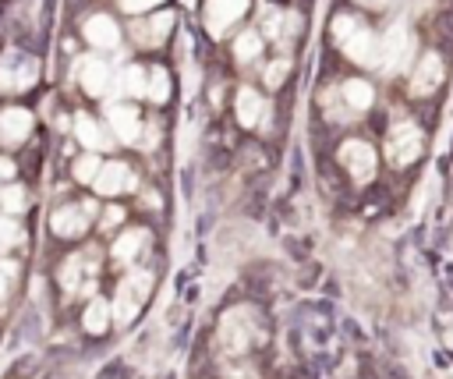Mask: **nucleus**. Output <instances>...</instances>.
Segmentation results:
<instances>
[{
    "instance_id": "f257e3e1",
    "label": "nucleus",
    "mask_w": 453,
    "mask_h": 379,
    "mask_svg": "<svg viewBox=\"0 0 453 379\" xmlns=\"http://www.w3.org/2000/svg\"><path fill=\"white\" fill-rule=\"evenodd\" d=\"M149 290H152V273H145V269H134V273H127V280L120 283L117 305H113V315H117V322H131V319H134V312L142 308V301L149 298Z\"/></svg>"
},
{
    "instance_id": "f03ea898",
    "label": "nucleus",
    "mask_w": 453,
    "mask_h": 379,
    "mask_svg": "<svg viewBox=\"0 0 453 379\" xmlns=\"http://www.w3.org/2000/svg\"><path fill=\"white\" fill-rule=\"evenodd\" d=\"M251 336H255V319H251V308H244V305L230 308V312L223 315V322H219V344H223L226 351L241 354V351L251 344Z\"/></svg>"
},
{
    "instance_id": "7ed1b4c3",
    "label": "nucleus",
    "mask_w": 453,
    "mask_h": 379,
    "mask_svg": "<svg viewBox=\"0 0 453 379\" xmlns=\"http://www.w3.org/2000/svg\"><path fill=\"white\" fill-rule=\"evenodd\" d=\"M92 213H96L92 202H71V205H60V209L50 216V227H53L57 237H78V234H85Z\"/></svg>"
},
{
    "instance_id": "20e7f679",
    "label": "nucleus",
    "mask_w": 453,
    "mask_h": 379,
    "mask_svg": "<svg viewBox=\"0 0 453 379\" xmlns=\"http://www.w3.org/2000/svg\"><path fill=\"white\" fill-rule=\"evenodd\" d=\"M244 11H248V0H205V25L212 35H223Z\"/></svg>"
},
{
    "instance_id": "39448f33",
    "label": "nucleus",
    "mask_w": 453,
    "mask_h": 379,
    "mask_svg": "<svg viewBox=\"0 0 453 379\" xmlns=\"http://www.w3.org/2000/svg\"><path fill=\"white\" fill-rule=\"evenodd\" d=\"M92 184H96L99 195H120V191H134L138 181H134L131 166H124V163H103Z\"/></svg>"
},
{
    "instance_id": "423d86ee",
    "label": "nucleus",
    "mask_w": 453,
    "mask_h": 379,
    "mask_svg": "<svg viewBox=\"0 0 453 379\" xmlns=\"http://www.w3.org/2000/svg\"><path fill=\"white\" fill-rule=\"evenodd\" d=\"M170 28H173V14H170V11H163V14L149 18V21H134L131 35H134V43H138V46H159V43L170 35Z\"/></svg>"
},
{
    "instance_id": "0eeeda50",
    "label": "nucleus",
    "mask_w": 453,
    "mask_h": 379,
    "mask_svg": "<svg viewBox=\"0 0 453 379\" xmlns=\"http://www.w3.org/2000/svg\"><path fill=\"white\" fill-rule=\"evenodd\" d=\"M28 131H32V113H28V110L11 106V110H4V113H0V142H7V145L25 142V138H28Z\"/></svg>"
},
{
    "instance_id": "6e6552de",
    "label": "nucleus",
    "mask_w": 453,
    "mask_h": 379,
    "mask_svg": "<svg viewBox=\"0 0 453 379\" xmlns=\"http://www.w3.org/2000/svg\"><path fill=\"white\" fill-rule=\"evenodd\" d=\"M85 39H88L92 46H99V50H113L117 39H120V32H117L113 18H106V14H92V18L85 21Z\"/></svg>"
},
{
    "instance_id": "1a4fd4ad",
    "label": "nucleus",
    "mask_w": 453,
    "mask_h": 379,
    "mask_svg": "<svg viewBox=\"0 0 453 379\" xmlns=\"http://www.w3.org/2000/svg\"><path fill=\"white\" fill-rule=\"evenodd\" d=\"M106 117H110V128L120 142H134L142 135V120L131 106H106Z\"/></svg>"
},
{
    "instance_id": "9d476101",
    "label": "nucleus",
    "mask_w": 453,
    "mask_h": 379,
    "mask_svg": "<svg viewBox=\"0 0 453 379\" xmlns=\"http://www.w3.org/2000/svg\"><path fill=\"white\" fill-rule=\"evenodd\" d=\"M39 78L35 60H21V64H0V89H28Z\"/></svg>"
},
{
    "instance_id": "9b49d317",
    "label": "nucleus",
    "mask_w": 453,
    "mask_h": 379,
    "mask_svg": "<svg viewBox=\"0 0 453 379\" xmlns=\"http://www.w3.org/2000/svg\"><path fill=\"white\" fill-rule=\"evenodd\" d=\"M78 64H81V85H85V92L88 96H103L106 85H110V67L99 57H85Z\"/></svg>"
},
{
    "instance_id": "f8f14e48",
    "label": "nucleus",
    "mask_w": 453,
    "mask_h": 379,
    "mask_svg": "<svg viewBox=\"0 0 453 379\" xmlns=\"http://www.w3.org/2000/svg\"><path fill=\"white\" fill-rule=\"evenodd\" d=\"M74 135H78V142H81L85 149H103V145H106V135H103L99 120H92V117H85V113L74 117Z\"/></svg>"
},
{
    "instance_id": "ddd939ff",
    "label": "nucleus",
    "mask_w": 453,
    "mask_h": 379,
    "mask_svg": "<svg viewBox=\"0 0 453 379\" xmlns=\"http://www.w3.org/2000/svg\"><path fill=\"white\" fill-rule=\"evenodd\" d=\"M262 110H265V106H262V96H258L255 89H241V92H237V117H241V124L251 128V124L262 117Z\"/></svg>"
},
{
    "instance_id": "4468645a",
    "label": "nucleus",
    "mask_w": 453,
    "mask_h": 379,
    "mask_svg": "<svg viewBox=\"0 0 453 379\" xmlns=\"http://www.w3.org/2000/svg\"><path fill=\"white\" fill-rule=\"evenodd\" d=\"M145 244V230H124L117 241H113V259L117 262H131Z\"/></svg>"
},
{
    "instance_id": "2eb2a0df",
    "label": "nucleus",
    "mask_w": 453,
    "mask_h": 379,
    "mask_svg": "<svg viewBox=\"0 0 453 379\" xmlns=\"http://www.w3.org/2000/svg\"><path fill=\"white\" fill-rule=\"evenodd\" d=\"M343 163H347L357 177H365V174L372 170V152H368L361 142H347V145H343Z\"/></svg>"
},
{
    "instance_id": "dca6fc26",
    "label": "nucleus",
    "mask_w": 453,
    "mask_h": 379,
    "mask_svg": "<svg viewBox=\"0 0 453 379\" xmlns=\"http://www.w3.org/2000/svg\"><path fill=\"white\" fill-rule=\"evenodd\" d=\"M234 53H237L241 60H255V57L262 53V39H258V32H255V28L241 32L237 43H234Z\"/></svg>"
},
{
    "instance_id": "f3484780",
    "label": "nucleus",
    "mask_w": 453,
    "mask_h": 379,
    "mask_svg": "<svg viewBox=\"0 0 453 379\" xmlns=\"http://www.w3.org/2000/svg\"><path fill=\"white\" fill-rule=\"evenodd\" d=\"M106 315H110V308H106L103 301H92V305L85 308V319H81V322H85L88 333H103V329H106Z\"/></svg>"
},
{
    "instance_id": "a211bd4d",
    "label": "nucleus",
    "mask_w": 453,
    "mask_h": 379,
    "mask_svg": "<svg viewBox=\"0 0 453 379\" xmlns=\"http://www.w3.org/2000/svg\"><path fill=\"white\" fill-rule=\"evenodd\" d=\"M166 92H170V81H166V71H163V67H156V71L149 74V85H145V96H149V99H156V103H163V99H166Z\"/></svg>"
},
{
    "instance_id": "6ab92c4d",
    "label": "nucleus",
    "mask_w": 453,
    "mask_h": 379,
    "mask_svg": "<svg viewBox=\"0 0 453 379\" xmlns=\"http://www.w3.org/2000/svg\"><path fill=\"white\" fill-rule=\"evenodd\" d=\"M99 159L96 156H81V159H74V177L85 184V181H96V174H99Z\"/></svg>"
},
{
    "instance_id": "aec40b11",
    "label": "nucleus",
    "mask_w": 453,
    "mask_h": 379,
    "mask_svg": "<svg viewBox=\"0 0 453 379\" xmlns=\"http://www.w3.org/2000/svg\"><path fill=\"white\" fill-rule=\"evenodd\" d=\"M0 205H4L7 213H21V209H25V191H21L18 184L4 188V191H0Z\"/></svg>"
},
{
    "instance_id": "412c9836",
    "label": "nucleus",
    "mask_w": 453,
    "mask_h": 379,
    "mask_svg": "<svg viewBox=\"0 0 453 379\" xmlns=\"http://www.w3.org/2000/svg\"><path fill=\"white\" fill-rule=\"evenodd\" d=\"M14 244H21V227L14 220H0V251H7Z\"/></svg>"
},
{
    "instance_id": "4be33fe9",
    "label": "nucleus",
    "mask_w": 453,
    "mask_h": 379,
    "mask_svg": "<svg viewBox=\"0 0 453 379\" xmlns=\"http://www.w3.org/2000/svg\"><path fill=\"white\" fill-rule=\"evenodd\" d=\"M145 85H149V81H145L142 67H127V71H124V89H127L131 96H142V92H145Z\"/></svg>"
},
{
    "instance_id": "5701e85b",
    "label": "nucleus",
    "mask_w": 453,
    "mask_h": 379,
    "mask_svg": "<svg viewBox=\"0 0 453 379\" xmlns=\"http://www.w3.org/2000/svg\"><path fill=\"white\" fill-rule=\"evenodd\" d=\"M81 266H85V255H71V259H67V266H64V273H60L64 287H78V273H81Z\"/></svg>"
},
{
    "instance_id": "b1692460",
    "label": "nucleus",
    "mask_w": 453,
    "mask_h": 379,
    "mask_svg": "<svg viewBox=\"0 0 453 379\" xmlns=\"http://www.w3.org/2000/svg\"><path fill=\"white\" fill-rule=\"evenodd\" d=\"M283 25H294V18H283L280 11H265V32H269L273 39L283 35Z\"/></svg>"
},
{
    "instance_id": "393cba45",
    "label": "nucleus",
    "mask_w": 453,
    "mask_h": 379,
    "mask_svg": "<svg viewBox=\"0 0 453 379\" xmlns=\"http://www.w3.org/2000/svg\"><path fill=\"white\" fill-rule=\"evenodd\" d=\"M347 99H350L354 106H365V103H368V89H365L361 81H350V85H347Z\"/></svg>"
},
{
    "instance_id": "a878e982",
    "label": "nucleus",
    "mask_w": 453,
    "mask_h": 379,
    "mask_svg": "<svg viewBox=\"0 0 453 379\" xmlns=\"http://www.w3.org/2000/svg\"><path fill=\"white\" fill-rule=\"evenodd\" d=\"M156 4H163V0H120V7H124L127 14H138V11H149V7H156Z\"/></svg>"
},
{
    "instance_id": "bb28decb",
    "label": "nucleus",
    "mask_w": 453,
    "mask_h": 379,
    "mask_svg": "<svg viewBox=\"0 0 453 379\" xmlns=\"http://www.w3.org/2000/svg\"><path fill=\"white\" fill-rule=\"evenodd\" d=\"M283 74H287V60H276V64L265 71V81H269V85H280Z\"/></svg>"
},
{
    "instance_id": "cd10ccee",
    "label": "nucleus",
    "mask_w": 453,
    "mask_h": 379,
    "mask_svg": "<svg viewBox=\"0 0 453 379\" xmlns=\"http://www.w3.org/2000/svg\"><path fill=\"white\" fill-rule=\"evenodd\" d=\"M120 220H124V209H120V205H110V209H106V216H103V223H106V227H113V223H120Z\"/></svg>"
},
{
    "instance_id": "c85d7f7f",
    "label": "nucleus",
    "mask_w": 453,
    "mask_h": 379,
    "mask_svg": "<svg viewBox=\"0 0 453 379\" xmlns=\"http://www.w3.org/2000/svg\"><path fill=\"white\" fill-rule=\"evenodd\" d=\"M0 177H14V163L11 159H0Z\"/></svg>"
}]
</instances>
